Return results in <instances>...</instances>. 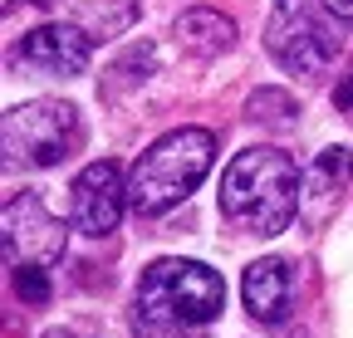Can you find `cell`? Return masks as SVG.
Segmentation results:
<instances>
[{"instance_id": "obj_1", "label": "cell", "mask_w": 353, "mask_h": 338, "mask_svg": "<svg viewBox=\"0 0 353 338\" xmlns=\"http://www.w3.org/2000/svg\"><path fill=\"white\" fill-rule=\"evenodd\" d=\"M226 309V284L201 260H157L132 294L138 338H206Z\"/></svg>"}, {"instance_id": "obj_3", "label": "cell", "mask_w": 353, "mask_h": 338, "mask_svg": "<svg viewBox=\"0 0 353 338\" xmlns=\"http://www.w3.org/2000/svg\"><path fill=\"white\" fill-rule=\"evenodd\" d=\"M211 162H216V133H206V128H176V133L157 138L132 162L128 206L138 211V216H162L167 206L187 201L201 187Z\"/></svg>"}, {"instance_id": "obj_10", "label": "cell", "mask_w": 353, "mask_h": 338, "mask_svg": "<svg viewBox=\"0 0 353 338\" xmlns=\"http://www.w3.org/2000/svg\"><path fill=\"white\" fill-rule=\"evenodd\" d=\"M348 177H353V157H348V147H324L319 157H314V167L304 172V216L309 221H324V206L348 187Z\"/></svg>"}, {"instance_id": "obj_2", "label": "cell", "mask_w": 353, "mask_h": 338, "mask_svg": "<svg viewBox=\"0 0 353 338\" xmlns=\"http://www.w3.org/2000/svg\"><path fill=\"white\" fill-rule=\"evenodd\" d=\"M304 206V172L280 147H245L221 172V216L245 235H280Z\"/></svg>"}, {"instance_id": "obj_14", "label": "cell", "mask_w": 353, "mask_h": 338, "mask_svg": "<svg viewBox=\"0 0 353 338\" xmlns=\"http://www.w3.org/2000/svg\"><path fill=\"white\" fill-rule=\"evenodd\" d=\"M324 6H329L339 20H353V0H324Z\"/></svg>"}, {"instance_id": "obj_15", "label": "cell", "mask_w": 353, "mask_h": 338, "mask_svg": "<svg viewBox=\"0 0 353 338\" xmlns=\"http://www.w3.org/2000/svg\"><path fill=\"white\" fill-rule=\"evenodd\" d=\"M44 338H83V333H74V328H50Z\"/></svg>"}, {"instance_id": "obj_7", "label": "cell", "mask_w": 353, "mask_h": 338, "mask_svg": "<svg viewBox=\"0 0 353 338\" xmlns=\"http://www.w3.org/2000/svg\"><path fill=\"white\" fill-rule=\"evenodd\" d=\"M123 206H128V182L118 172V162H108V157L88 162L69 191V226L83 235H108V231H118Z\"/></svg>"}, {"instance_id": "obj_16", "label": "cell", "mask_w": 353, "mask_h": 338, "mask_svg": "<svg viewBox=\"0 0 353 338\" xmlns=\"http://www.w3.org/2000/svg\"><path fill=\"white\" fill-rule=\"evenodd\" d=\"M34 6H50V0H34Z\"/></svg>"}, {"instance_id": "obj_4", "label": "cell", "mask_w": 353, "mask_h": 338, "mask_svg": "<svg viewBox=\"0 0 353 338\" xmlns=\"http://www.w3.org/2000/svg\"><path fill=\"white\" fill-rule=\"evenodd\" d=\"M0 138H6L10 167H54L83 142V118L64 98H34V103H15L6 113Z\"/></svg>"}, {"instance_id": "obj_11", "label": "cell", "mask_w": 353, "mask_h": 338, "mask_svg": "<svg viewBox=\"0 0 353 338\" xmlns=\"http://www.w3.org/2000/svg\"><path fill=\"white\" fill-rule=\"evenodd\" d=\"M176 39H182V50H192L196 59H211V54L236 45V25L226 15H216V10H187L176 20Z\"/></svg>"}, {"instance_id": "obj_13", "label": "cell", "mask_w": 353, "mask_h": 338, "mask_svg": "<svg viewBox=\"0 0 353 338\" xmlns=\"http://www.w3.org/2000/svg\"><path fill=\"white\" fill-rule=\"evenodd\" d=\"M15 289L25 294L30 304H44V299H50V284H44V270H15Z\"/></svg>"}, {"instance_id": "obj_5", "label": "cell", "mask_w": 353, "mask_h": 338, "mask_svg": "<svg viewBox=\"0 0 353 338\" xmlns=\"http://www.w3.org/2000/svg\"><path fill=\"white\" fill-rule=\"evenodd\" d=\"M265 50L290 74H324L339 59V34L314 0H275L265 25Z\"/></svg>"}, {"instance_id": "obj_9", "label": "cell", "mask_w": 353, "mask_h": 338, "mask_svg": "<svg viewBox=\"0 0 353 338\" xmlns=\"http://www.w3.org/2000/svg\"><path fill=\"white\" fill-rule=\"evenodd\" d=\"M294 289H299L294 265L280 260V255H265V260L245 265V279H241L245 309H250V319H260V324H285V319L294 314Z\"/></svg>"}, {"instance_id": "obj_12", "label": "cell", "mask_w": 353, "mask_h": 338, "mask_svg": "<svg viewBox=\"0 0 353 338\" xmlns=\"http://www.w3.org/2000/svg\"><path fill=\"white\" fill-rule=\"evenodd\" d=\"M245 118L260 123V128H294V123H299V103L285 89H260V94H250Z\"/></svg>"}, {"instance_id": "obj_6", "label": "cell", "mask_w": 353, "mask_h": 338, "mask_svg": "<svg viewBox=\"0 0 353 338\" xmlns=\"http://www.w3.org/2000/svg\"><path fill=\"white\" fill-rule=\"evenodd\" d=\"M64 221H54L34 191L6 201V265L10 270H50L64 255Z\"/></svg>"}, {"instance_id": "obj_8", "label": "cell", "mask_w": 353, "mask_h": 338, "mask_svg": "<svg viewBox=\"0 0 353 338\" xmlns=\"http://www.w3.org/2000/svg\"><path fill=\"white\" fill-rule=\"evenodd\" d=\"M15 59L34 74H50V78H74L88 69L94 59V45H88V34L74 30V25H39L30 30L20 45H15Z\"/></svg>"}]
</instances>
